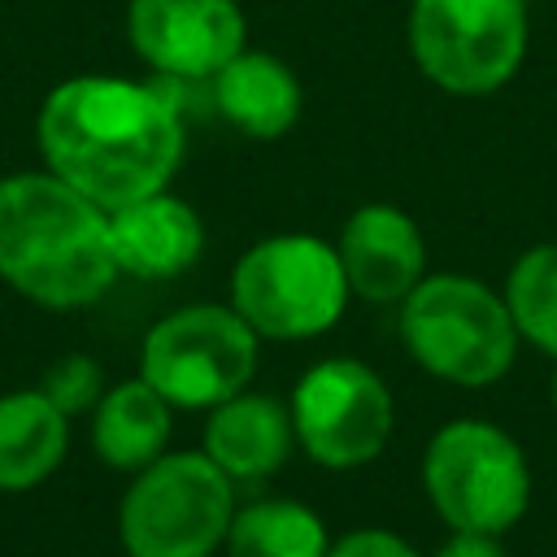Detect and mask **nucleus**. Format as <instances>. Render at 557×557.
<instances>
[{"label": "nucleus", "instance_id": "nucleus-1", "mask_svg": "<svg viewBox=\"0 0 557 557\" xmlns=\"http://www.w3.org/2000/svg\"><path fill=\"white\" fill-rule=\"evenodd\" d=\"M44 170L100 209L170 187L183 165V113L161 83L74 74L57 83L35 117Z\"/></svg>", "mask_w": 557, "mask_h": 557}, {"label": "nucleus", "instance_id": "nucleus-2", "mask_svg": "<svg viewBox=\"0 0 557 557\" xmlns=\"http://www.w3.org/2000/svg\"><path fill=\"white\" fill-rule=\"evenodd\" d=\"M0 283L44 309L96 305L117 283L109 209L52 170L0 178Z\"/></svg>", "mask_w": 557, "mask_h": 557}, {"label": "nucleus", "instance_id": "nucleus-3", "mask_svg": "<svg viewBox=\"0 0 557 557\" xmlns=\"http://www.w3.org/2000/svg\"><path fill=\"white\" fill-rule=\"evenodd\" d=\"M400 344L440 383L492 387L513 370L522 335L505 296L474 274H422L400 300Z\"/></svg>", "mask_w": 557, "mask_h": 557}, {"label": "nucleus", "instance_id": "nucleus-4", "mask_svg": "<svg viewBox=\"0 0 557 557\" xmlns=\"http://www.w3.org/2000/svg\"><path fill=\"white\" fill-rule=\"evenodd\" d=\"M235 518V483L205 448L161 453L131 474L117 505L126 557H213Z\"/></svg>", "mask_w": 557, "mask_h": 557}, {"label": "nucleus", "instance_id": "nucleus-5", "mask_svg": "<svg viewBox=\"0 0 557 557\" xmlns=\"http://www.w3.org/2000/svg\"><path fill=\"white\" fill-rule=\"evenodd\" d=\"M348 296L335 244L305 231L257 239L231 270V305L261 339H318L344 318Z\"/></svg>", "mask_w": 557, "mask_h": 557}, {"label": "nucleus", "instance_id": "nucleus-6", "mask_svg": "<svg viewBox=\"0 0 557 557\" xmlns=\"http://www.w3.org/2000/svg\"><path fill=\"white\" fill-rule=\"evenodd\" d=\"M422 492L448 531L505 535L531 505V461L505 426L453 418L422 448Z\"/></svg>", "mask_w": 557, "mask_h": 557}, {"label": "nucleus", "instance_id": "nucleus-7", "mask_svg": "<svg viewBox=\"0 0 557 557\" xmlns=\"http://www.w3.org/2000/svg\"><path fill=\"white\" fill-rule=\"evenodd\" d=\"M257 357L261 335L231 300H196L148 326L139 344V379H148L174 409H213L252 383Z\"/></svg>", "mask_w": 557, "mask_h": 557}, {"label": "nucleus", "instance_id": "nucleus-8", "mask_svg": "<svg viewBox=\"0 0 557 557\" xmlns=\"http://www.w3.org/2000/svg\"><path fill=\"white\" fill-rule=\"evenodd\" d=\"M409 52L448 96H487L505 87L527 57L522 0H413Z\"/></svg>", "mask_w": 557, "mask_h": 557}, {"label": "nucleus", "instance_id": "nucleus-9", "mask_svg": "<svg viewBox=\"0 0 557 557\" xmlns=\"http://www.w3.org/2000/svg\"><path fill=\"white\" fill-rule=\"evenodd\" d=\"M292 426L296 448L322 466V470H357L383 457L392 426H396V400L383 374L357 357H322L313 361L292 396Z\"/></svg>", "mask_w": 557, "mask_h": 557}, {"label": "nucleus", "instance_id": "nucleus-10", "mask_svg": "<svg viewBox=\"0 0 557 557\" xmlns=\"http://www.w3.org/2000/svg\"><path fill=\"white\" fill-rule=\"evenodd\" d=\"M126 39L161 78L205 83L248 48V26L235 0H131Z\"/></svg>", "mask_w": 557, "mask_h": 557}, {"label": "nucleus", "instance_id": "nucleus-11", "mask_svg": "<svg viewBox=\"0 0 557 557\" xmlns=\"http://www.w3.org/2000/svg\"><path fill=\"white\" fill-rule=\"evenodd\" d=\"M335 252L348 274V292L370 305H400L426 274L422 226L396 205H361L339 226Z\"/></svg>", "mask_w": 557, "mask_h": 557}, {"label": "nucleus", "instance_id": "nucleus-12", "mask_svg": "<svg viewBox=\"0 0 557 557\" xmlns=\"http://www.w3.org/2000/svg\"><path fill=\"white\" fill-rule=\"evenodd\" d=\"M109 244L117 274L157 283L196 265V257L205 252V222L183 196L161 187L109 209Z\"/></svg>", "mask_w": 557, "mask_h": 557}, {"label": "nucleus", "instance_id": "nucleus-13", "mask_svg": "<svg viewBox=\"0 0 557 557\" xmlns=\"http://www.w3.org/2000/svg\"><path fill=\"white\" fill-rule=\"evenodd\" d=\"M205 413L209 418L200 431V448L231 483H261L278 474L296 453V426L287 400L244 387Z\"/></svg>", "mask_w": 557, "mask_h": 557}, {"label": "nucleus", "instance_id": "nucleus-14", "mask_svg": "<svg viewBox=\"0 0 557 557\" xmlns=\"http://www.w3.org/2000/svg\"><path fill=\"white\" fill-rule=\"evenodd\" d=\"M209 83L218 113L252 139H278L300 117V83L270 52L239 48Z\"/></svg>", "mask_w": 557, "mask_h": 557}, {"label": "nucleus", "instance_id": "nucleus-15", "mask_svg": "<svg viewBox=\"0 0 557 557\" xmlns=\"http://www.w3.org/2000/svg\"><path fill=\"white\" fill-rule=\"evenodd\" d=\"M174 405L148 379H122L104 387L91 409V448L109 470H144L170 448Z\"/></svg>", "mask_w": 557, "mask_h": 557}, {"label": "nucleus", "instance_id": "nucleus-16", "mask_svg": "<svg viewBox=\"0 0 557 557\" xmlns=\"http://www.w3.org/2000/svg\"><path fill=\"white\" fill-rule=\"evenodd\" d=\"M70 453V413L39 387L0 396V492H30L48 483Z\"/></svg>", "mask_w": 557, "mask_h": 557}, {"label": "nucleus", "instance_id": "nucleus-17", "mask_svg": "<svg viewBox=\"0 0 557 557\" xmlns=\"http://www.w3.org/2000/svg\"><path fill=\"white\" fill-rule=\"evenodd\" d=\"M226 557H326L331 535L318 509L292 496H265L252 505H235L226 527Z\"/></svg>", "mask_w": 557, "mask_h": 557}, {"label": "nucleus", "instance_id": "nucleus-18", "mask_svg": "<svg viewBox=\"0 0 557 557\" xmlns=\"http://www.w3.org/2000/svg\"><path fill=\"white\" fill-rule=\"evenodd\" d=\"M500 296L509 305V318L522 344L557 361V244L527 248L509 265Z\"/></svg>", "mask_w": 557, "mask_h": 557}, {"label": "nucleus", "instance_id": "nucleus-19", "mask_svg": "<svg viewBox=\"0 0 557 557\" xmlns=\"http://www.w3.org/2000/svg\"><path fill=\"white\" fill-rule=\"evenodd\" d=\"M39 392H44L61 413L78 418V413H91L96 400L104 396V370H100V361H91L87 352H70V357H61V361L48 366Z\"/></svg>", "mask_w": 557, "mask_h": 557}, {"label": "nucleus", "instance_id": "nucleus-20", "mask_svg": "<svg viewBox=\"0 0 557 557\" xmlns=\"http://www.w3.org/2000/svg\"><path fill=\"white\" fill-rule=\"evenodd\" d=\"M326 557H422L405 535L383 531V527H357L339 540H331Z\"/></svg>", "mask_w": 557, "mask_h": 557}, {"label": "nucleus", "instance_id": "nucleus-21", "mask_svg": "<svg viewBox=\"0 0 557 557\" xmlns=\"http://www.w3.org/2000/svg\"><path fill=\"white\" fill-rule=\"evenodd\" d=\"M435 557H509V553H505V540L492 531H448Z\"/></svg>", "mask_w": 557, "mask_h": 557}, {"label": "nucleus", "instance_id": "nucleus-22", "mask_svg": "<svg viewBox=\"0 0 557 557\" xmlns=\"http://www.w3.org/2000/svg\"><path fill=\"white\" fill-rule=\"evenodd\" d=\"M548 400H553V409H557V361H553V379H548Z\"/></svg>", "mask_w": 557, "mask_h": 557}, {"label": "nucleus", "instance_id": "nucleus-23", "mask_svg": "<svg viewBox=\"0 0 557 557\" xmlns=\"http://www.w3.org/2000/svg\"><path fill=\"white\" fill-rule=\"evenodd\" d=\"M522 4H531V0H522Z\"/></svg>", "mask_w": 557, "mask_h": 557}]
</instances>
